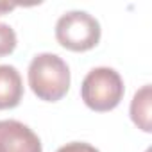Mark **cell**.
Segmentation results:
<instances>
[{
  "label": "cell",
  "mask_w": 152,
  "mask_h": 152,
  "mask_svg": "<svg viewBox=\"0 0 152 152\" xmlns=\"http://www.w3.org/2000/svg\"><path fill=\"white\" fill-rule=\"evenodd\" d=\"M29 86L32 93L45 102L61 100L70 90V68L63 57L52 52H41L29 64Z\"/></svg>",
  "instance_id": "cell-1"
},
{
  "label": "cell",
  "mask_w": 152,
  "mask_h": 152,
  "mask_svg": "<svg viewBox=\"0 0 152 152\" xmlns=\"http://www.w3.org/2000/svg\"><path fill=\"white\" fill-rule=\"evenodd\" d=\"M124 93L125 88L122 75L109 66H97L90 70L81 84V99L97 113L115 109L122 102Z\"/></svg>",
  "instance_id": "cell-2"
},
{
  "label": "cell",
  "mask_w": 152,
  "mask_h": 152,
  "mask_svg": "<svg viewBox=\"0 0 152 152\" xmlns=\"http://www.w3.org/2000/svg\"><path fill=\"white\" fill-rule=\"evenodd\" d=\"M100 23L86 11H68L56 23V39L72 52H86L100 41Z\"/></svg>",
  "instance_id": "cell-3"
},
{
  "label": "cell",
  "mask_w": 152,
  "mask_h": 152,
  "mask_svg": "<svg viewBox=\"0 0 152 152\" xmlns=\"http://www.w3.org/2000/svg\"><path fill=\"white\" fill-rule=\"evenodd\" d=\"M0 152H43L41 140L18 120H0Z\"/></svg>",
  "instance_id": "cell-4"
},
{
  "label": "cell",
  "mask_w": 152,
  "mask_h": 152,
  "mask_svg": "<svg viewBox=\"0 0 152 152\" xmlns=\"http://www.w3.org/2000/svg\"><path fill=\"white\" fill-rule=\"evenodd\" d=\"M23 99V81L11 64H0V111L16 107Z\"/></svg>",
  "instance_id": "cell-5"
},
{
  "label": "cell",
  "mask_w": 152,
  "mask_h": 152,
  "mask_svg": "<svg viewBox=\"0 0 152 152\" xmlns=\"http://www.w3.org/2000/svg\"><path fill=\"white\" fill-rule=\"evenodd\" d=\"M150 115H152V88H150V84H145L132 97V102H131V120L143 132H150L152 131Z\"/></svg>",
  "instance_id": "cell-6"
},
{
  "label": "cell",
  "mask_w": 152,
  "mask_h": 152,
  "mask_svg": "<svg viewBox=\"0 0 152 152\" xmlns=\"http://www.w3.org/2000/svg\"><path fill=\"white\" fill-rule=\"evenodd\" d=\"M16 43L18 39H16L15 29L4 22H0V57L13 54L16 48Z\"/></svg>",
  "instance_id": "cell-7"
},
{
  "label": "cell",
  "mask_w": 152,
  "mask_h": 152,
  "mask_svg": "<svg viewBox=\"0 0 152 152\" xmlns=\"http://www.w3.org/2000/svg\"><path fill=\"white\" fill-rule=\"evenodd\" d=\"M56 152H100V150L90 143H84V141H72V143L59 147Z\"/></svg>",
  "instance_id": "cell-8"
},
{
  "label": "cell",
  "mask_w": 152,
  "mask_h": 152,
  "mask_svg": "<svg viewBox=\"0 0 152 152\" xmlns=\"http://www.w3.org/2000/svg\"><path fill=\"white\" fill-rule=\"evenodd\" d=\"M16 6L15 4H7V2H0V15H6L9 11H13Z\"/></svg>",
  "instance_id": "cell-9"
}]
</instances>
